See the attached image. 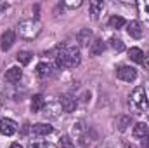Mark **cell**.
<instances>
[{
  "mask_svg": "<svg viewBox=\"0 0 149 148\" xmlns=\"http://www.w3.org/2000/svg\"><path fill=\"white\" fill-rule=\"evenodd\" d=\"M56 65L59 68H74L80 65V51L74 45H57L56 54Z\"/></svg>",
  "mask_w": 149,
  "mask_h": 148,
  "instance_id": "1",
  "label": "cell"
},
{
  "mask_svg": "<svg viewBox=\"0 0 149 148\" xmlns=\"http://www.w3.org/2000/svg\"><path fill=\"white\" fill-rule=\"evenodd\" d=\"M40 23L33 19H24L17 25V33L23 40H33L40 35Z\"/></svg>",
  "mask_w": 149,
  "mask_h": 148,
  "instance_id": "2",
  "label": "cell"
},
{
  "mask_svg": "<svg viewBox=\"0 0 149 148\" xmlns=\"http://www.w3.org/2000/svg\"><path fill=\"white\" fill-rule=\"evenodd\" d=\"M130 98H132L134 106H135L139 111H146L149 108V101H148V96H146L144 87H135Z\"/></svg>",
  "mask_w": 149,
  "mask_h": 148,
  "instance_id": "3",
  "label": "cell"
},
{
  "mask_svg": "<svg viewBox=\"0 0 149 148\" xmlns=\"http://www.w3.org/2000/svg\"><path fill=\"white\" fill-rule=\"evenodd\" d=\"M116 77H118L120 80H123V82H134L135 77H137V72H135V68H132V66L121 65V66L116 68Z\"/></svg>",
  "mask_w": 149,
  "mask_h": 148,
  "instance_id": "4",
  "label": "cell"
},
{
  "mask_svg": "<svg viewBox=\"0 0 149 148\" xmlns=\"http://www.w3.org/2000/svg\"><path fill=\"white\" fill-rule=\"evenodd\" d=\"M43 115H45V118H49V120H56V118H59L61 117V111H63V106H61V103L59 101H50L49 105H45V108H43Z\"/></svg>",
  "mask_w": 149,
  "mask_h": 148,
  "instance_id": "5",
  "label": "cell"
},
{
  "mask_svg": "<svg viewBox=\"0 0 149 148\" xmlns=\"http://www.w3.org/2000/svg\"><path fill=\"white\" fill-rule=\"evenodd\" d=\"M76 42H78V45H81V47H88V45L94 42L92 30H90V28H81V30L78 32V35H76Z\"/></svg>",
  "mask_w": 149,
  "mask_h": 148,
  "instance_id": "6",
  "label": "cell"
},
{
  "mask_svg": "<svg viewBox=\"0 0 149 148\" xmlns=\"http://www.w3.org/2000/svg\"><path fill=\"white\" fill-rule=\"evenodd\" d=\"M17 131V124L12 118H0V132L3 136H12Z\"/></svg>",
  "mask_w": 149,
  "mask_h": 148,
  "instance_id": "7",
  "label": "cell"
},
{
  "mask_svg": "<svg viewBox=\"0 0 149 148\" xmlns=\"http://www.w3.org/2000/svg\"><path fill=\"white\" fill-rule=\"evenodd\" d=\"M59 103L63 106V111H66V113H73L74 108H76V99L70 94H63L59 98Z\"/></svg>",
  "mask_w": 149,
  "mask_h": 148,
  "instance_id": "8",
  "label": "cell"
},
{
  "mask_svg": "<svg viewBox=\"0 0 149 148\" xmlns=\"http://www.w3.org/2000/svg\"><path fill=\"white\" fill-rule=\"evenodd\" d=\"M16 42V33L12 30H7L2 37H0V49L2 51H9Z\"/></svg>",
  "mask_w": 149,
  "mask_h": 148,
  "instance_id": "9",
  "label": "cell"
},
{
  "mask_svg": "<svg viewBox=\"0 0 149 148\" xmlns=\"http://www.w3.org/2000/svg\"><path fill=\"white\" fill-rule=\"evenodd\" d=\"M127 32H128V35L132 38H142L144 35V30H142V25L139 23V21H130L128 25H127Z\"/></svg>",
  "mask_w": 149,
  "mask_h": 148,
  "instance_id": "10",
  "label": "cell"
},
{
  "mask_svg": "<svg viewBox=\"0 0 149 148\" xmlns=\"http://www.w3.org/2000/svg\"><path fill=\"white\" fill-rule=\"evenodd\" d=\"M128 56H130V59H132V61H135V63H141V65H146V63H148L146 54H144V52H142V49H139V47H130Z\"/></svg>",
  "mask_w": 149,
  "mask_h": 148,
  "instance_id": "11",
  "label": "cell"
},
{
  "mask_svg": "<svg viewBox=\"0 0 149 148\" xmlns=\"http://www.w3.org/2000/svg\"><path fill=\"white\" fill-rule=\"evenodd\" d=\"M21 77H23V72H21L19 66H12V68H9V70L5 72V80H7L9 84H16V82H19Z\"/></svg>",
  "mask_w": 149,
  "mask_h": 148,
  "instance_id": "12",
  "label": "cell"
},
{
  "mask_svg": "<svg viewBox=\"0 0 149 148\" xmlns=\"http://www.w3.org/2000/svg\"><path fill=\"white\" fill-rule=\"evenodd\" d=\"M30 108H31L33 113H38V111H42L43 108H45V99H43V96H42V94H35V96L31 98Z\"/></svg>",
  "mask_w": 149,
  "mask_h": 148,
  "instance_id": "13",
  "label": "cell"
},
{
  "mask_svg": "<svg viewBox=\"0 0 149 148\" xmlns=\"http://www.w3.org/2000/svg\"><path fill=\"white\" fill-rule=\"evenodd\" d=\"M31 131H33L35 136H47V134L52 132V125L43 124V122H38V124H35V125L31 127Z\"/></svg>",
  "mask_w": 149,
  "mask_h": 148,
  "instance_id": "14",
  "label": "cell"
},
{
  "mask_svg": "<svg viewBox=\"0 0 149 148\" xmlns=\"http://www.w3.org/2000/svg\"><path fill=\"white\" fill-rule=\"evenodd\" d=\"M102 11H104V2L102 0H92L90 2V12H92L94 19H99V16L102 14Z\"/></svg>",
  "mask_w": 149,
  "mask_h": 148,
  "instance_id": "15",
  "label": "cell"
},
{
  "mask_svg": "<svg viewBox=\"0 0 149 148\" xmlns=\"http://www.w3.org/2000/svg\"><path fill=\"white\" fill-rule=\"evenodd\" d=\"M104 49H106V44L102 42V38H95V40L90 44V52H92L94 56H101V54L104 52Z\"/></svg>",
  "mask_w": 149,
  "mask_h": 148,
  "instance_id": "16",
  "label": "cell"
},
{
  "mask_svg": "<svg viewBox=\"0 0 149 148\" xmlns=\"http://www.w3.org/2000/svg\"><path fill=\"white\" fill-rule=\"evenodd\" d=\"M130 124H132V118H130L128 115H120V117L116 118V129H118L120 132H125Z\"/></svg>",
  "mask_w": 149,
  "mask_h": 148,
  "instance_id": "17",
  "label": "cell"
},
{
  "mask_svg": "<svg viewBox=\"0 0 149 148\" xmlns=\"http://www.w3.org/2000/svg\"><path fill=\"white\" fill-rule=\"evenodd\" d=\"M149 134V127L144 124V122H139V124H135L134 125V138H144V136H148Z\"/></svg>",
  "mask_w": 149,
  "mask_h": 148,
  "instance_id": "18",
  "label": "cell"
},
{
  "mask_svg": "<svg viewBox=\"0 0 149 148\" xmlns=\"http://www.w3.org/2000/svg\"><path fill=\"white\" fill-rule=\"evenodd\" d=\"M37 75L40 78H45V77H49V75L52 73V68H50V65L49 63H45V61H42V63H38L37 65Z\"/></svg>",
  "mask_w": 149,
  "mask_h": 148,
  "instance_id": "19",
  "label": "cell"
},
{
  "mask_svg": "<svg viewBox=\"0 0 149 148\" xmlns=\"http://www.w3.org/2000/svg\"><path fill=\"white\" fill-rule=\"evenodd\" d=\"M137 7H139V14H141V18H142L144 21H148V23H149V0L139 2V4H137Z\"/></svg>",
  "mask_w": 149,
  "mask_h": 148,
  "instance_id": "20",
  "label": "cell"
},
{
  "mask_svg": "<svg viewBox=\"0 0 149 148\" xmlns=\"http://www.w3.org/2000/svg\"><path fill=\"white\" fill-rule=\"evenodd\" d=\"M127 25V21L121 18V16H111L109 18V26L114 28V30H120V28H123Z\"/></svg>",
  "mask_w": 149,
  "mask_h": 148,
  "instance_id": "21",
  "label": "cell"
},
{
  "mask_svg": "<svg viewBox=\"0 0 149 148\" xmlns=\"http://www.w3.org/2000/svg\"><path fill=\"white\" fill-rule=\"evenodd\" d=\"M31 58H33V54H31L30 51H21V52L17 54V61H19L21 65H30Z\"/></svg>",
  "mask_w": 149,
  "mask_h": 148,
  "instance_id": "22",
  "label": "cell"
},
{
  "mask_svg": "<svg viewBox=\"0 0 149 148\" xmlns=\"http://www.w3.org/2000/svg\"><path fill=\"white\" fill-rule=\"evenodd\" d=\"M109 45L113 47V51H116V52H121V51L125 49V44H123V40H121V38H116V37L109 38Z\"/></svg>",
  "mask_w": 149,
  "mask_h": 148,
  "instance_id": "23",
  "label": "cell"
},
{
  "mask_svg": "<svg viewBox=\"0 0 149 148\" xmlns=\"http://www.w3.org/2000/svg\"><path fill=\"white\" fill-rule=\"evenodd\" d=\"M61 147L63 148H74V143L70 136H63L61 138Z\"/></svg>",
  "mask_w": 149,
  "mask_h": 148,
  "instance_id": "24",
  "label": "cell"
},
{
  "mask_svg": "<svg viewBox=\"0 0 149 148\" xmlns=\"http://www.w3.org/2000/svg\"><path fill=\"white\" fill-rule=\"evenodd\" d=\"M81 131H83V124H81V122H76L73 125V134H76V136L80 138V136H81Z\"/></svg>",
  "mask_w": 149,
  "mask_h": 148,
  "instance_id": "25",
  "label": "cell"
},
{
  "mask_svg": "<svg viewBox=\"0 0 149 148\" xmlns=\"http://www.w3.org/2000/svg\"><path fill=\"white\" fill-rule=\"evenodd\" d=\"M64 5H68V7L74 9V7H80V5H81V0H74V2H73V0H68Z\"/></svg>",
  "mask_w": 149,
  "mask_h": 148,
  "instance_id": "26",
  "label": "cell"
},
{
  "mask_svg": "<svg viewBox=\"0 0 149 148\" xmlns=\"http://www.w3.org/2000/svg\"><path fill=\"white\" fill-rule=\"evenodd\" d=\"M142 148H149V134L142 138Z\"/></svg>",
  "mask_w": 149,
  "mask_h": 148,
  "instance_id": "27",
  "label": "cell"
},
{
  "mask_svg": "<svg viewBox=\"0 0 149 148\" xmlns=\"http://www.w3.org/2000/svg\"><path fill=\"white\" fill-rule=\"evenodd\" d=\"M7 7H9V4H7V2H0V14H2Z\"/></svg>",
  "mask_w": 149,
  "mask_h": 148,
  "instance_id": "28",
  "label": "cell"
},
{
  "mask_svg": "<svg viewBox=\"0 0 149 148\" xmlns=\"http://www.w3.org/2000/svg\"><path fill=\"white\" fill-rule=\"evenodd\" d=\"M42 148H57L54 143H42Z\"/></svg>",
  "mask_w": 149,
  "mask_h": 148,
  "instance_id": "29",
  "label": "cell"
},
{
  "mask_svg": "<svg viewBox=\"0 0 149 148\" xmlns=\"http://www.w3.org/2000/svg\"><path fill=\"white\" fill-rule=\"evenodd\" d=\"M30 148H42V143H31Z\"/></svg>",
  "mask_w": 149,
  "mask_h": 148,
  "instance_id": "30",
  "label": "cell"
},
{
  "mask_svg": "<svg viewBox=\"0 0 149 148\" xmlns=\"http://www.w3.org/2000/svg\"><path fill=\"white\" fill-rule=\"evenodd\" d=\"M9 148H23V147H21L19 143H12V145H10V147H9Z\"/></svg>",
  "mask_w": 149,
  "mask_h": 148,
  "instance_id": "31",
  "label": "cell"
}]
</instances>
